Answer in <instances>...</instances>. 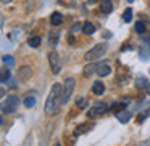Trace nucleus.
<instances>
[{
	"mask_svg": "<svg viewBox=\"0 0 150 146\" xmlns=\"http://www.w3.org/2000/svg\"><path fill=\"white\" fill-rule=\"evenodd\" d=\"M62 88L63 85L60 82H55L50 88V93L47 96V101H45V114L47 116H55L58 112V108L62 104Z\"/></svg>",
	"mask_w": 150,
	"mask_h": 146,
	"instance_id": "f257e3e1",
	"label": "nucleus"
},
{
	"mask_svg": "<svg viewBox=\"0 0 150 146\" xmlns=\"http://www.w3.org/2000/svg\"><path fill=\"white\" fill-rule=\"evenodd\" d=\"M74 87H76V80L73 77H68L65 80V84H63V88H62V104H66L71 100Z\"/></svg>",
	"mask_w": 150,
	"mask_h": 146,
	"instance_id": "f03ea898",
	"label": "nucleus"
},
{
	"mask_svg": "<svg viewBox=\"0 0 150 146\" xmlns=\"http://www.w3.org/2000/svg\"><path fill=\"white\" fill-rule=\"evenodd\" d=\"M18 104H20L18 96H15V95H8V96L5 98V101L2 103V112L4 114H13L15 111L18 109Z\"/></svg>",
	"mask_w": 150,
	"mask_h": 146,
	"instance_id": "7ed1b4c3",
	"label": "nucleus"
},
{
	"mask_svg": "<svg viewBox=\"0 0 150 146\" xmlns=\"http://www.w3.org/2000/svg\"><path fill=\"white\" fill-rule=\"evenodd\" d=\"M105 52H107V43H98V45H95L89 52H86L84 58H86V61H94L97 58H102L105 55Z\"/></svg>",
	"mask_w": 150,
	"mask_h": 146,
	"instance_id": "20e7f679",
	"label": "nucleus"
},
{
	"mask_svg": "<svg viewBox=\"0 0 150 146\" xmlns=\"http://www.w3.org/2000/svg\"><path fill=\"white\" fill-rule=\"evenodd\" d=\"M49 64H50V69H52L53 74H58L60 69H62V63H60V56L58 53L53 50V52L49 53Z\"/></svg>",
	"mask_w": 150,
	"mask_h": 146,
	"instance_id": "39448f33",
	"label": "nucleus"
},
{
	"mask_svg": "<svg viewBox=\"0 0 150 146\" xmlns=\"http://www.w3.org/2000/svg\"><path fill=\"white\" fill-rule=\"evenodd\" d=\"M105 111H108V104L103 103V101H100V103H97L95 106H92L91 109L87 111V117H89V119H94V117L103 114Z\"/></svg>",
	"mask_w": 150,
	"mask_h": 146,
	"instance_id": "423d86ee",
	"label": "nucleus"
},
{
	"mask_svg": "<svg viewBox=\"0 0 150 146\" xmlns=\"http://www.w3.org/2000/svg\"><path fill=\"white\" fill-rule=\"evenodd\" d=\"M31 77H33V69H31V66H21L20 71H18V80L28 82Z\"/></svg>",
	"mask_w": 150,
	"mask_h": 146,
	"instance_id": "0eeeda50",
	"label": "nucleus"
},
{
	"mask_svg": "<svg viewBox=\"0 0 150 146\" xmlns=\"http://www.w3.org/2000/svg\"><path fill=\"white\" fill-rule=\"evenodd\" d=\"M136 87L139 88V90H147V88L150 87V80L147 77H144V75H139V77L136 79Z\"/></svg>",
	"mask_w": 150,
	"mask_h": 146,
	"instance_id": "6e6552de",
	"label": "nucleus"
},
{
	"mask_svg": "<svg viewBox=\"0 0 150 146\" xmlns=\"http://www.w3.org/2000/svg\"><path fill=\"white\" fill-rule=\"evenodd\" d=\"M95 72L98 74V77H107V75H110L111 68H110L108 64H97V69H95Z\"/></svg>",
	"mask_w": 150,
	"mask_h": 146,
	"instance_id": "1a4fd4ad",
	"label": "nucleus"
},
{
	"mask_svg": "<svg viewBox=\"0 0 150 146\" xmlns=\"http://www.w3.org/2000/svg\"><path fill=\"white\" fill-rule=\"evenodd\" d=\"M62 23H63V15L60 13V11H53V13L50 15V24H52V26H60Z\"/></svg>",
	"mask_w": 150,
	"mask_h": 146,
	"instance_id": "9d476101",
	"label": "nucleus"
},
{
	"mask_svg": "<svg viewBox=\"0 0 150 146\" xmlns=\"http://www.w3.org/2000/svg\"><path fill=\"white\" fill-rule=\"evenodd\" d=\"M98 8H100L102 13L108 15V13H111V10H113V2H111V0H103Z\"/></svg>",
	"mask_w": 150,
	"mask_h": 146,
	"instance_id": "9b49d317",
	"label": "nucleus"
},
{
	"mask_svg": "<svg viewBox=\"0 0 150 146\" xmlns=\"http://www.w3.org/2000/svg\"><path fill=\"white\" fill-rule=\"evenodd\" d=\"M131 117H132V114H131L129 111H124V109H123V111H120V112H116V119L120 120V122H123V124L127 122Z\"/></svg>",
	"mask_w": 150,
	"mask_h": 146,
	"instance_id": "f8f14e48",
	"label": "nucleus"
},
{
	"mask_svg": "<svg viewBox=\"0 0 150 146\" xmlns=\"http://www.w3.org/2000/svg\"><path fill=\"white\" fill-rule=\"evenodd\" d=\"M82 32L87 34V36H92V34L95 32V26L91 23V21H86V23L82 24Z\"/></svg>",
	"mask_w": 150,
	"mask_h": 146,
	"instance_id": "ddd939ff",
	"label": "nucleus"
},
{
	"mask_svg": "<svg viewBox=\"0 0 150 146\" xmlns=\"http://www.w3.org/2000/svg\"><path fill=\"white\" fill-rule=\"evenodd\" d=\"M58 40H60V32H55V31L49 32V43H50V47H57Z\"/></svg>",
	"mask_w": 150,
	"mask_h": 146,
	"instance_id": "4468645a",
	"label": "nucleus"
},
{
	"mask_svg": "<svg viewBox=\"0 0 150 146\" xmlns=\"http://www.w3.org/2000/svg\"><path fill=\"white\" fill-rule=\"evenodd\" d=\"M92 92H94L95 95H102V93H103V92H105L103 82H100V80L94 82V85H92Z\"/></svg>",
	"mask_w": 150,
	"mask_h": 146,
	"instance_id": "2eb2a0df",
	"label": "nucleus"
},
{
	"mask_svg": "<svg viewBox=\"0 0 150 146\" xmlns=\"http://www.w3.org/2000/svg\"><path fill=\"white\" fill-rule=\"evenodd\" d=\"M91 129H92V125H91V124H81V125H78V127H76L74 133H76V135H79V133H86V132H89Z\"/></svg>",
	"mask_w": 150,
	"mask_h": 146,
	"instance_id": "dca6fc26",
	"label": "nucleus"
},
{
	"mask_svg": "<svg viewBox=\"0 0 150 146\" xmlns=\"http://www.w3.org/2000/svg\"><path fill=\"white\" fill-rule=\"evenodd\" d=\"M95 69H97V64H89V66H86V68L82 69V75H84V77H89L91 74H94V72H95Z\"/></svg>",
	"mask_w": 150,
	"mask_h": 146,
	"instance_id": "f3484780",
	"label": "nucleus"
},
{
	"mask_svg": "<svg viewBox=\"0 0 150 146\" xmlns=\"http://www.w3.org/2000/svg\"><path fill=\"white\" fill-rule=\"evenodd\" d=\"M40 42H42V39L37 37V36H34V37H31V39L28 40V45L33 47V48H37V47H40Z\"/></svg>",
	"mask_w": 150,
	"mask_h": 146,
	"instance_id": "a211bd4d",
	"label": "nucleus"
},
{
	"mask_svg": "<svg viewBox=\"0 0 150 146\" xmlns=\"http://www.w3.org/2000/svg\"><path fill=\"white\" fill-rule=\"evenodd\" d=\"M134 31H136L137 34H140V36H144V34H145V24L142 23V21H137L136 24H134Z\"/></svg>",
	"mask_w": 150,
	"mask_h": 146,
	"instance_id": "6ab92c4d",
	"label": "nucleus"
},
{
	"mask_svg": "<svg viewBox=\"0 0 150 146\" xmlns=\"http://www.w3.org/2000/svg\"><path fill=\"white\" fill-rule=\"evenodd\" d=\"M8 79H10V69L8 68L0 69V82H7Z\"/></svg>",
	"mask_w": 150,
	"mask_h": 146,
	"instance_id": "aec40b11",
	"label": "nucleus"
},
{
	"mask_svg": "<svg viewBox=\"0 0 150 146\" xmlns=\"http://www.w3.org/2000/svg\"><path fill=\"white\" fill-rule=\"evenodd\" d=\"M149 116H150V108H147V111H144V112H140L139 116L136 117V122H137V124H142V122H144V120H145Z\"/></svg>",
	"mask_w": 150,
	"mask_h": 146,
	"instance_id": "412c9836",
	"label": "nucleus"
},
{
	"mask_svg": "<svg viewBox=\"0 0 150 146\" xmlns=\"http://www.w3.org/2000/svg\"><path fill=\"white\" fill-rule=\"evenodd\" d=\"M123 21L124 23H131V21H132V10H131V8H126V10H124Z\"/></svg>",
	"mask_w": 150,
	"mask_h": 146,
	"instance_id": "4be33fe9",
	"label": "nucleus"
},
{
	"mask_svg": "<svg viewBox=\"0 0 150 146\" xmlns=\"http://www.w3.org/2000/svg\"><path fill=\"white\" fill-rule=\"evenodd\" d=\"M110 109H111V111H115V112H120V111L126 109V103H124V101H121V103L111 104V108H110Z\"/></svg>",
	"mask_w": 150,
	"mask_h": 146,
	"instance_id": "5701e85b",
	"label": "nucleus"
},
{
	"mask_svg": "<svg viewBox=\"0 0 150 146\" xmlns=\"http://www.w3.org/2000/svg\"><path fill=\"white\" fill-rule=\"evenodd\" d=\"M34 104H36V98H34L33 95H28V96L24 98V106H26V108H33Z\"/></svg>",
	"mask_w": 150,
	"mask_h": 146,
	"instance_id": "b1692460",
	"label": "nucleus"
},
{
	"mask_svg": "<svg viewBox=\"0 0 150 146\" xmlns=\"http://www.w3.org/2000/svg\"><path fill=\"white\" fill-rule=\"evenodd\" d=\"M2 61H4L5 64H8V66H13V64H15V59H13V56H10V55H5L4 58H2Z\"/></svg>",
	"mask_w": 150,
	"mask_h": 146,
	"instance_id": "393cba45",
	"label": "nucleus"
},
{
	"mask_svg": "<svg viewBox=\"0 0 150 146\" xmlns=\"http://www.w3.org/2000/svg\"><path fill=\"white\" fill-rule=\"evenodd\" d=\"M82 29V24L81 23H74L71 26V32H78V31H81Z\"/></svg>",
	"mask_w": 150,
	"mask_h": 146,
	"instance_id": "a878e982",
	"label": "nucleus"
},
{
	"mask_svg": "<svg viewBox=\"0 0 150 146\" xmlns=\"http://www.w3.org/2000/svg\"><path fill=\"white\" fill-rule=\"evenodd\" d=\"M68 42L73 45V43H74V37H73V36H69V37H68Z\"/></svg>",
	"mask_w": 150,
	"mask_h": 146,
	"instance_id": "bb28decb",
	"label": "nucleus"
},
{
	"mask_svg": "<svg viewBox=\"0 0 150 146\" xmlns=\"http://www.w3.org/2000/svg\"><path fill=\"white\" fill-rule=\"evenodd\" d=\"M82 104H84V100H82V98H79V100H78V106H82Z\"/></svg>",
	"mask_w": 150,
	"mask_h": 146,
	"instance_id": "cd10ccee",
	"label": "nucleus"
},
{
	"mask_svg": "<svg viewBox=\"0 0 150 146\" xmlns=\"http://www.w3.org/2000/svg\"><path fill=\"white\" fill-rule=\"evenodd\" d=\"M2 3H10V2H13V0H0Z\"/></svg>",
	"mask_w": 150,
	"mask_h": 146,
	"instance_id": "c85d7f7f",
	"label": "nucleus"
},
{
	"mask_svg": "<svg viewBox=\"0 0 150 146\" xmlns=\"http://www.w3.org/2000/svg\"><path fill=\"white\" fill-rule=\"evenodd\" d=\"M89 2H91V3H94V2H95V0H89Z\"/></svg>",
	"mask_w": 150,
	"mask_h": 146,
	"instance_id": "c756f323",
	"label": "nucleus"
},
{
	"mask_svg": "<svg viewBox=\"0 0 150 146\" xmlns=\"http://www.w3.org/2000/svg\"><path fill=\"white\" fill-rule=\"evenodd\" d=\"M127 2H129V3H132V2H134V0H127Z\"/></svg>",
	"mask_w": 150,
	"mask_h": 146,
	"instance_id": "7c9ffc66",
	"label": "nucleus"
},
{
	"mask_svg": "<svg viewBox=\"0 0 150 146\" xmlns=\"http://www.w3.org/2000/svg\"><path fill=\"white\" fill-rule=\"evenodd\" d=\"M0 124H2V116H0Z\"/></svg>",
	"mask_w": 150,
	"mask_h": 146,
	"instance_id": "2f4dec72",
	"label": "nucleus"
},
{
	"mask_svg": "<svg viewBox=\"0 0 150 146\" xmlns=\"http://www.w3.org/2000/svg\"><path fill=\"white\" fill-rule=\"evenodd\" d=\"M55 146H62V145H55Z\"/></svg>",
	"mask_w": 150,
	"mask_h": 146,
	"instance_id": "473e14b6",
	"label": "nucleus"
}]
</instances>
